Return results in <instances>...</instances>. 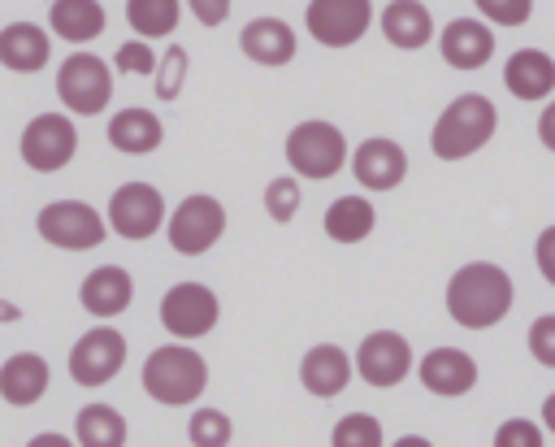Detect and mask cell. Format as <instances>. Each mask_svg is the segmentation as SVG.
Returning a JSON list of instances; mask_svg holds the SVG:
<instances>
[{"mask_svg": "<svg viewBox=\"0 0 555 447\" xmlns=\"http://www.w3.org/2000/svg\"><path fill=\"white\" fill-rule=\"evenodd\" d=\"M512 278L490 260H468L447 282V312L464 330H490L512 308Z\"/></svg>", "mask_w": 555, "mask_h": 447, "instance_id": "1", "label": "cell"}, {"mask_svg": "<svg viewBox=\"0 0 555 447\" xmlns=\"http://www.w3.org/2000/svg\"><path fill=\"white\" fill-rule=\"evenodd\" d=\"M494 126H499L494 104H490L486 95H477V91H464V95H455V100L442 108V117L434 122L429 148H434L438 161H464V156L481 152V148L494 139Z\"/></svg>", "mask_w": 555, "mask_h": 447, "instance_id": "2", "label": "cell"}, {"mask_svg": "<svg viewBox=\"0 0 555 447\" xmlns=\"http://www.w3.org/2000/svg\"><path fill=\"white\" fill-rule=\"evenodd\" d=\"M204 386H208V360L195 347L169 343L143 360V391L165 408L195 404L204 395Z\"/></svg>", "mask_w": 555, "mask_h": 447, "instance_id": "3", "label": "cell"}, {"mask_svg": "<svg viewBox=\"0 0 555 447\" xmlns=\"http://www.w3.org/2000/svg\"><path fill=\"white\" fill-rule=\"evenodd\" d=\"M286 165L295 169V178H334L347 165V139L334 122L308 117L286 135Z\"/></svg>", "mask_w": 555, "mask_h": 447, "instance_id": "4", "label": "cell"}, {"mask_svg": "<svg viewBox=\"0 0 555 447\" xmlns=\"http://www.w3.org/2000/svg\"><path fill=\"white\" fill-rule=\"evenodd\" d=\"M56 100L78 117L104 113L113 100V65H104V56H95V52L65 56L56 69Z\"/></svg>", "mask_w": 555, "mask_h": 447, "instance_id": "5", "label": "cell"}, {"mask_svg": "<svg viewBox=\"0 0 555 447\" xmlns=\"http://www.w3.org/2000/svg\"><path fill=\"white\" fill-rule=\"evenodd\" d=\"M35 226H39V239L43 243L65 247V252H91L108 234L104 213L91 208L87 200H52V204H43L39 217H35Z\"/></svg>", "mask_w": 555, "mask_h": 447, "instance_id": "6", "label": "cell"}, {"mask_svg": "<svg viewBox=\"0 0 555 447\" xmlns=\"http://www.w3.org/2000/svg\"><path fill=\"white\" fill-rule=\"evenodd\" d=\"M17 152H22V165L35 169V174H56L74 161L78 152V130L65 113H35L17 139Z\"/></svg>", "mask_w": 555, "mask_h": 447, "instance_id": "7", "label": "cell"}, {"mask_svg": "<svg viewBox=\"0 0 555 447\" xmlns=\"http://www.w3.org/2000/svg\"><path fill=\"white\" fill-rule=\"evenodd\" d=\"M165 234H169V247L178 256H204L225 234V208H221V200L217 195H204V191L186 195L173 208V217L165 221Z\"/></svg>", "mask_w": 555, "mask_h": 447, "instance_id": "8", "label": "cell"}, {"mask_svg": "<svg viewBox=\"0 0 555 447\" xmlns=\"http://www.w3.org/2000/svg\"><path fill=\"white\" fill-rule=\"evenodd\" d=\"M104 221L117 239L143 243L165 226V195L152 182H121L108 195V217Z\"/></svg>", "mask_w": 555, "mask_h": 447, "instance_id": "9", "label": "cell"}, {"mask_svg": "<svg viewBox=\"0 0 555 447\" xmlns=\"http://www.w3.org/2000/svg\"><path fill=\"white\" fill-rule=\"evenodd\" d=\"M217 317H221V304L204 282H178L160 299V325L182 343L204 339L217 325Z\"/></svg>", "mask_w": 555, "mask_h": 447, "instance_id": "10", "label": "cell"}, {"mask_svg": "<svg viewBox=\"0 0 555 447\" xmlns=\"http://www.w3.org/2000/svg\"><path fill=\"white\" fill-rule=\"evenodd\" d=\"M121 365H126V334L113 325H95L69 347V378L78 386H104L121 373Z\"/></svg>", "mask_w": 555, "mask_h": 447, "instance_id": "11", "label": "cell"}, {"mask_svg": "<svg viewBox=\"0 0 555 447\" xmlns=\"http://www.w3.org/2000/svg\"><path fill=\"white\" fill-rule=\"evenodd\" d=\"M308 35L325 48H351L373 26V0H308Z\"/></svg>", "mask_w": 555, "mask_h": 447, "instance_id": "12", "label": "cell"}, {"mask_svg": "<svg viewBox=\"0 0 555 447\" xmlns=\"http://www.w3.org/2000/svg\"><path fill=\"white\" fill-rule=\"evenodd\" d=\"M351 365L369 386H395L412 369V347H408V339L399 330H373V334L360 339Z\"/></svg>", "mask_w": 555, "mask_h": 447, "instance_id": "13", "label": "cell"}, {"mask_svg": "<svg viewBox=\"0 0 555 447\" xmlns=\"http://www.w3.org/2000/svg\"><path fill=\"white\" fill-rule=\"evenodd\" d=\"M351 174L364 191H395L408 178V152L395 139L373 135L351 152Z\"/></svg>", "mask_w": 555, "mask_h": 447, "instance_id": "14", "label": "cell"}, {"mask_svg": "<svg viewBox=\"0 0 555 447\" xmlns=\"http://www.w3.org/2000/svg\"><path fill=\"white\" fill-rule=\"evenodd\" d=\"M438 52L451 69H481L494 56V30L477 17H455L438 35Z\"/></svg>", "mask_w": 555, "mask_h": 447, "instance_id": "15", "label": "cell"}, {"mask_svg": "<svg viewBox=\"0 0 555 447\" xmlns=\"http://www.w3.org/2000/svg\"><path fill=\"white\" fill-rule=\"evenodd\" d=\"M416 373H421L425 391L447 395V399L468 395L477 386V360L468 352H460V347H434V352H425L421 365H416Z\"/></svg>", "mask_w": 555, "mask_h": 447, "instance_id": "16", "label": "cell"}, {"mask_svg": "<svg viewBox=\"0 0 555 447\" xmlns=\"http://www.w3.org/2000/svg\"><path fill=\"white\" fill-rule=\"evenodd\" d=\"M238 48H243L247 61L278 69V65H291V61H295L299 39H295V30H291L282 17H251V22L238 30Z\"/></svg>", "mask_w": 555, "mask_h": 447, "instance_id": "17", "label": "cell"}, {"mask_svg": "<svg viewBox=\"0 0 555 447\" xmlns=\"http://www.w3.org/2000/svg\"><path fill=\"white\" fill-rule=\"evenodd\" d=\"M78 299H82V308H87L91 317L108 321V317H117V312L130 308V299H134V278H130L121 265H95V269L82 278Z\"/></svg>", "mask_w": 555, "mask_h": 447, "instance_id": "18", "label": "cell"}, {"mask_svg": "<svg viewBox=\"0 0 555 447\" xmlns=\"http://www.w3.org/2000/svg\"><path fill=\"white\" fill-rule=\"evenodd\" d=\"M351 356L343 352V347H334V343H317V347H308L304 352V360H299V382H304V391L308 395H317V399H334L347 382H351Z\"/></svg>", "mask_w": 555, "mask_h": 447, "instance_id": "19", "label": "cell"}, {"mask_svg": "<svg viewBox=\"0 0 555 447\" xmlns=\"http://www.w3.org/2000/svg\"><path fill=\"white\" fill-rule=\"evenodd\" d=\"M52 56V35L35 22H9L0 26V65L13 74H35Z\"/></svg>", "mask_w": 555, "mask_h": 447, "instance_id": "20", "label": "cell"}, {"mask_svg": "<svg viewBox=\"0 0 555 447\" xmlns=\"http://www.w3.org/2000/svg\"><path fill=\"white\" fill-rule=\"evenodd\" d=\"M48 378H52V373H48V360H43V356L17 352V356H9V360L0 365V399L13 404V408H30V404L43 399Z\"/></svg>", "mask_w": 555, "mask_h": 447, "instance_id": "21", "label": "cell"}, {"mask_svg": "<svg viewBox=\"0 0 555 447\" xmlns=\"http://www.w3.org/2000/svg\"><path fill=\"white\" fill-rule=\"evenodd\" d=\"M503 82L516 100H546L555 91V61L538 48H520L503 65Z\"/></svg>", "mask_w": 555, "mask_h": 447, "instance_id": "22", "label": "cell"}, {"mask_svg": "<svg viewBox=\"0 0 555 447\" xmlns=\"http://www.w3.org/2000/svg\"><path fill=\"white\" fill-rule=\"evenodd\" d=\"M160 139H165V126L152 108H121L108 117V143L126 156H147L160 148Z\"/></svg>", "mask_w": 555, "mask_h": 447, "instance_id": "23", "label": "cell"}, {"mask_svg": "<svg viewBox=\"0 0 555 447\" xmlns=\"http://www.w3.org/2000/svg\"><path fill=\"white\" fill-rule=\"evenodd\" d=\"M48 26H52V35H61L65 43H91V39L104 35L108 13H104L100 0H52Z\"/></svg>", "mask_w": 555, "mask_h": 447, "instance_id": "24", "label": "cell"}, {"mask_svg": "<svg viewBox=\"0 0 555 447\" xmlns=\"http://www.w3.org/2000/svg\"><path fill=\"white\" fill-rule=\"evenodd\" d=\"M382 35L395 48L416 52V48H425L434 39V17H429V9L421 0H390L382 9Z\"/></svg>", "mask_w": 555, "mask_h": 447, "instance_id": "25", "label": "cell"}, {"mask_svg": "<svg viewBox=\"0 0 555 447\" xmlns=\"http://www.w3.org/2000/svg\"><path fill=\"white\" fill-rule=\"evenodd\" d=\"M377 226V213L364 195H338L330 208H325V234L334 243H364Z\"/></svg>", "mask_w": 555, "mask_h": 447, "instance_id": "26", "label": "cell"}, {"mask_svg": "<svg viewBox=\"0 0 555 447\" xmlns=\"http://www.w3.org/2000/svg\"><path fill=\"white\" fill-rule=\"evenodd\" d=\"M74 443L78 447H126V417L108 404H87L74 417Z\"/></svg>", "mask_w": 555, "mask_h": 447, "instance_id": "27", "label": "cell"}, {"mask_svg": "<svg viewBox=\"0 0 555 447\" xmlns=\"http://www.w3.org/2000/svg\"><path fill=\"white\" fill-rule=\"evenodd\" d=\"M182 17V0H126V22L134 30V39H165L178 30Z\"/></svg>", "mask_w": 555, "mask_h": 447, "instance_id": "28", "label": "cell"}, {"mask_svg": "<svg viewBox=\"0 0 555 447\" xmlns=\"http://www.w3.org/2000/svg\"><path fill=\"white\" fill-rule=\"evenodd\" d=\"M330 447H382V421L369 412H347L334 421Z\"/></svg>", "mask_w": 555, "mask_h": 447, "instance_id": "29", "label": "cell"}, {"mask_svg": "<svg viewBox=\"0 0 555 447\" xmlns=\"http://www.w3.org/2000/svg\"><path fill=\"white\" fill-rule=\"evenodd\" d=\"M230 434H234V425H230V417L221 408H195L191 421H186L191 447H225Z\"/></svg>", "mask_w": 555, "mask_h": 447, "instance_id": "30", "label": "cell"}, {"mask_svg": "<svg viewBox=\"0 0 555 447\" xmlns=\"http://www.w3.org/2000/svg\"><path fill=\"white\" fill-rule=\"evenodd\" d=\"M186 69H191V52L182 43H169L165 56L156 61V100H178V91L186 82Z\"/></svg>", "mask_w": 555, "mask_h": 447, "instance_id": "31", "label": "cell"}, {"mask_svg": "<svg viewBox=\"0 0 555 447\" xmlns=\"http://www.w3.org/2000/svg\"><path fill=\"white\" fill-rule=\"evenodd\" d=\"M295 208H299V178H295V174H278V178L264 187V213H269L278 226H286V221L295 217Z\"/></svg>", "mask_w": 555, "mask_h": 447, "instance_id": "32", "label": "cell"}, {"mask_svg": "<svg viewBox=\"0 0 555 447\" xmlns=\"http://www.w3.org/2000/svg\"><path fill=\"white\" fill-rule=\"evenodd\" d=\"M156 52H152V43L147 39H126L117 52H113V69H121V74H156Z\"/></svg>", "mask_w": 555, "mask_h": 447, "instance_id": "33", "label": "cell"}, {"mask_svg": "<svg viewBox=\"0 0 555 447\" xmlns=\"http://www.w3.org/2000/svg\"><path fill=\"white\" fill-rule=\"evenodd\" d=\"M486 22L494 26H525L533 13V0H473Z\"/></svg>", "mask_w": 555, "mask_h": 447, "instance_id": "34", "label": "cell"}, {"mask_svg": "<svg viewBox=\"0 0 555 447\" xmlns=\"http://www.w3.org/2000/svg\"><path fill=\"white\" fill-rule=\"evenodd\" d=\"M494 447H542V430L529 417H512L494 430Z\"/></svg>", "mask_w": 555, "mask_h": 447, "instance_id": "35", "label": "cell"}, {"mask_svg": "<svg viewBox=\"0 0 555 447\" xmlns=\"http://www.w3.org/2000/svg\"><path fill=\"white\" fill-rule=\"evenodd\" d=\"M529 352L538 365L555 369V312H542L533 325H529Z\"/></svg>", "mask_w": 555, "mask_h": 447, "instance_id": "36", "label": "cell"}, {"mask_svg": "<svg viewBox=\"0 0 555 447\" xmlns=\"http://www.w3.org/2000/svg\"><path fill=\"white\" fill-rule=\"evenodd\" d=\"M533 260H538L542 278L555 286V226H546V230L538 234V243H533Z\"/></svg>", "mask_w": 555, "mask_h": 447, "instance_id": "37", "label": "cell"}, {"mask_svg": "<svg viewBox=\"0 0 555 447\" xmlns=\"http://www.w3.org/2000/svg\"><path fill=\"white\" fill-rule=\"evenodd\" d=\"M230 4H234V0H186V9L195 13L199 26H221V22L230 17Z\"/></svg>", "mask_w": 555, "mask_h": 447, "instance_id": "38", "label": "cell"}, {"mask_svg": "<svg viewBox=\"0 0 555 447\" xmlns=\"http://www.w3.org/2000/svg\"><path fill=\"white\" fill-rule=\"evenodd\" d=\"M538 139L555 152V100H551V104L542 108V117H538Z\"/></svg>", "mask_w": 555, "mask_h": 447, "instance_id": "39", "label": "cell"}, {"mask_svg": "<svg viewBox=\"0 0 555 447\" xmlns=\"http://www.w3.org/2000/svg\"><path fill=\"white\" fill-rule=\"evenodd\" d=\"M26 447H78V443H69L65 434H52V430H48V434H35Z\"/></svg>", "mask_w": 555, "mask_h": 447, "instance_id": "40", "label": "cell"}, {"mask_svg": "<svg viewBox=\"0 0 555 447\" xmlns=\"http://www.w3.org/2000/svg\"><path fill=\"white\" fill-rule=\"evenodd\" d=\"M542 425L555 434V395H546V399H542Z\"/></svg>", "mask_w": 555, "mask_h": 447, "instance_id": "41", "label": "cell"}, {"mask_svg": "<svg viewBox=\"0 0 555 447\" xmlns=\"http://www.w3.org/2000/svg\"><path fill=\"white\" fill-rule=\"evenodd\" d=\"M395 447H434V443L421 438V434H403V438H395Z\"/></svg>", "mask_w": 555, "mask_h": 447, "instance_id": "42", "label": "cell"}, {"mask_svg": "<svg viewBox=\"0 0 555 447\" xmlns=\"http://www.w3.org/2000/svg\"><path fill=\"white\" fill-rule=\"evenodd\" d=\"M17 317H22V308L9 304V299H0V321H17Z\"/></svg>", "mask_w": 555, "mask_h": 447, "instance_id": "43", "label": "cell"}]
</instances>
